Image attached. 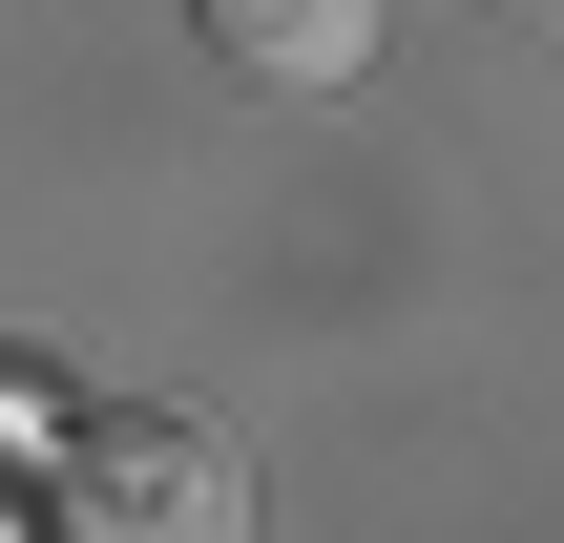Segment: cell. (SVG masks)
<instances>
[{
	"instance_id": "6da1fadb",
	"label": "cell",
	"mask_w": 564,
	"mask_h": 543,
	"mask_svg": "<svg viewBox=\"0 0 564 543\" xmlns=\"http://www.w3.org/2000/svg\"><path fill=\"white\" fill-rule=\"evenodd\" d=\"M42 543H251V481H230L209 419H167V398H84V419L42 439Z\"/></svg>"
},
{
	"instance_id": "7a4b0ae2",
	"label": "cell",
	"mask_w": 564,
	"mask_h": 543,
	"mask_svg": "<svg viewBox=\"0 0 564 543\" xmlns=\"http://www.w3.org/2000/svg\"><path fill=\"white\" fill-rule=\"evenodd\" d=\"M209 42H230L251 84H356V63H377V21H356V0H335V21H314V0H230Z\"/></svg>"
}]
</instances>
